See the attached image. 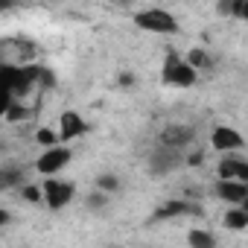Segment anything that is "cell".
I'll list each match as a JSON object with an SVG mask.
<instances>
[{"label": "cell", "mask_w": 248, "mask_h": 248, "mask_svg": "<svg viewBox=\"0 0 248 248\" xmlns=\"http://www.w3.org/2000/svg\"><path fill=\"white\" fill-rule=\"evenodd\" d=\"M164 85H175V88H193L199 79V70H193L187 64V59H181L178 53H167L164 59V70H161Z\"/></svg>", "instance_id": "obj_1"}, {"label": "cell", "mask_w": 248, "mask_h": 248, "mask_svg": "<svg viewBox=\"0 0 248 248\" xmlns=\"http://www.w3.org/2000/svg\"><path fill=\"white\" fill-rule=\"evenodd\" d=\"M135 24L146 32H158V35H175L178 32V21L175 15H170L167 9H143L135 15Z\"/></svg>", "instance_id": "obj_2"}, {"label": "cell", "mask_w": 248, "mask_h": 248, "mask_svg": "<svg viewBox=\"0 0 248 248\" xmlns=\"http://www.w3.org/2000/svg\"><path fill=\"white\" fill-rule=\"evenodd\" d=\"M41 190H44V202H47L50 210H62V207L70 204L73 196H76V187H73L70 181H59V178H47V184H44Z\"/></svg>", "instance_id": "obj_3"}, {"label": "cell", "mask_w": 248, "mask_h": 248, "mask_svg": "<svg viewBox=\"0 0 248 248\" xmlns=\"http://www.w3.org/2000/svg\"><path fill=\"white\" fill-rule=\"evenodd\" d=\"M67 164H70V149L67 146H53V149H44V155L35 161V170L50 178V175L62 172Z\"/></svg>", "instance_id": "obj_4"}, {"label": "cell", "mask_w": 248, "mask_h": 248, "mask_svg": "<svg viewBox=\"0 0 248 248\" xmlns=\"http://www.w3.org/2000/svg\"><path fill=\"white\" fill-rule=\"evenodd\" d=\"M196 132L190 126H167L161 132V146L164 149H175V152H184L190 143H193Z\"/></svg>", "instance_id": "obj_5"}, {"label": "cell", "mask_w": 248, "mask_h": 248, "mask_svg": "<svg viewBox=\"0 0 248 248\" xmlns=\"http://www.w3.org/2000/svg\"><path fill=\"white\" fill-rule=\"evenodd\" d=\"M242 143H245L242 135L231 126H216L213 135H210V146L216 152H233V149H242Z\"/></svg>", "instance_id": "obj_6"}, {"label": "cell", "mask_w": 248, "mask_h": 248, "mask_svg": "<svg viewBox=\"0 0 248 248\" xmlns=\"http://www.w3.org/2000/svg\"><path fill=\"white\" fill-rule=\"evenodd\" d=\"M216 172H219V181H242V184H248V161H242V158H233V155L222 158Z\"/></svg>", "instance_id": "obj_7"}, {"label": "cell", "mask_w": 248, "mask_h": 248, "mask_svg": "<svg viewBox=\"0 0 248 248\" xmlns=\"http://www.w3.org/2000/svg\"><path fill=\"white\" fill-rule=\"evenodd\" d=\"M149 164H152L149 170H152L155 175H164V172H172L175 167H181V164H187V161H184L181 152H175V149H164V146H161V149L149 158Z\"/></svg>", "instance_id": "obj_8"}, {"label": "cell", "mask_w": 248, "mask_h": 248, "mask_svg": "<svg viewBox=\"0 0 248 248\" xmlns=\"http://www.w3.org/2000/svg\"><path fill=\"white\" fill-rule=\"evenodd\" d=\"M85 132H88V123L82 120V114H76V111H64L62 114V126H59V138L62 140H76Z\"/></svg>", "instance_id": "obj_9"}, {"label": "cell", "mask_w": 248, "mask_h": 248, "mask_svg": "<svg viewBox=\"0 0 248 248\" xmlns=\"http://www.w3.org/2000/svg\"><path fill=\"white\" fill-rule=\"evenodd\" d=\"M216 196L228 204H245L248 199V184L242 181H219L216 184Z\"/></svg>", "instance_id": "obj_10"}, {"label": "cell", "mask_w": 248, "mask_h": 248, "mask_svg": "<svg viewBox=\"0 0 248 248\" xmlns=\"http://www.w3.org/2000/svg\"><path fill=\"white\" fill-rule=\"evenodd\" d=\"M184 213H199L190 202H167V204H161L158 210H155V222L158 219H175V216H184Z\"/></svg>", "instance_id": "obj_11"}, {"label": "cell", "mask_w": 248, "mask_h": 248, "mask_svg": "<svg viewBox=\"0 0 248 248\" xmlns=\"http://www.w3.org/2000/svg\"><path fill=\"white\" fill-rule=\"evenodd\" d=\"M187 242H190V248H219L216 245V236L210 231H199V228L187 233Z\"/></svg>", "instance_id": "obj_12"}, {"label": "cell", "mask_w": 248, "mask_h": 248, "mask_svg": "<svg viewBox=\"0 0 248 248\" xmlns=\"http://www.w3.org/2000/svg\"><path fill=\"white\" fill-rule=\"evenodd\" d=\"M222 225L231 228V231H242V228H248V210H228L225 219H222Z\"/></svg>", "instance_id": "obj_13"}, {"label": "cell", "mask_w": 248, "mask_h": 248, "mask_svg": "<svg viewBox=\"0 0 248 248\" xmlns=\"http://www.w3.org/2000/svg\"><path fill=\"white\" fill-rule=\"evenodd\" d=\"M187 64H190L193 70H204V67H210V56H207L204 50H199V47H196V50H190V53H187Z\"/></svg>", "instance_id": "obj_14"}, {"label": "cell", "mask_w": 248, "mask_h": 248, "mask_svg": "<svg viewBox=\"0 0 248 248\" xmlns=\"http://www.w3.org/2000/svg\"><path fill=\"white\" fill-rule=\"evenodd\" d=\"M35 140H38V143H41L44 149H53V146H56V143H59L62 138H59V135H56L53 129H38V132H35Z\"/></svg>", "instance_id": "obj_15"}, {"label": "cell", "mask_w": 248, "mask_h": 248, "mask_svg": "<svg viewBox=\"0 0 248 248\" xmlns=\"http://www.w3.org/2000/svg\"><path fill=\"white\" fill-rule=\"evenodd\" d=\"M96 187H99V193H114V190H120V178L111 175V172H105V175L96 178Z\"/></svg>", "instance_id": "obj_16"}, {"label": "cell", "mask_w": 248, "mask_h": 248, "mask_svg": "<svg viewBox=\"0 0 248 248\" xmlns=\"http://www.w3.org/2000/svg\"><path fill=\"white\" fill-rule=\"evenodd\" d=\"M3 114H6V120H9V123H18V120H27V108H24V105H15V102H12V105H9V108L3 111Z\"/></svg>", "instance_id": "obj_17"}, {"label": "cell", "mask_w": 248, "mask_h": 248, "mask_svg": "<svg viewBox=\"0 0 248 248\" xmlns=\"http://www.w3.org/2000/svg\"><path fill=\"white\" fill-rule=\"evenodd\" d=\"M21 178H24V175H21L18 170H3V175H0V184H3V187H15Z\"/></svg>", "instance_id": "obj_18"}, {"label": "cell", "mask_w": 248, "mask_h": 248, "mask_svg": "<svg viewBox=\"0 0 248 248\" xmlns=\"http://www.w3.org/2000/svg\"><path fill=\"white\" fill-rule=\"evenodd\" d=\"M41 196H44V190H38L35 184H27V187H24V199H27V202H38Z\"/></svg>", "instance_id": "obj_19"}, {"label": "cell", "mask_w": 248, "mask_h": 248, "mask_svg": "<svg viewBox=\"0 0 248 248\" xmlns=\"http://www.w3.org/2000/svg\"><path fill=\"white\" fill-rule=\"evenodd\" d=\"M105 204V196L102 193H91L88 196V207H102Z\"/></svg>", "instance_id": "obj_20"}, {"label": "cell", "mask_w": 248, "mask_h": 248, "mask_svg": "<svg viewBox=\"0 0 248 248\" xmlns=\"http://www.w3.org/2000/svg\"><path fill=\"white\" fill-rule=\"evenodd\" d=\"M41 85H44V88H53V85H56V76H53L47 67L41 70Z\"/></svg>", "instance_id": "obj_21"}, {"label": "cell", "mask_w": 248, "mask_h": 248, "mask_svg": "<svg viewBox=\"0 0 248 248\" xmlns=\"http://www.w3.org/2000/svg\"><path fill=\"white\" fill-rule=\"evenodd\" d=\"M202 164V152H193L190 158H187V167H199Z\"/></svg>", "instance_id": "obj_22"}, {"label": "cell", "mask_w": 248, "mask_h": 248, "mask_svg": "<svg viewBox=\"0 0 248 248\" xmlns=\"http://www.w3.org/2000/svg\"><path fill=\"white\" fill-rule=\"evenodd\" d=\"M242 21H248V0H242V12H239Z\"/></svg>", "instance_id": "obj_23"}, {"label": "cell", "mask_w": 248, "mask_h": 248, "mask_svg": "<svg viewBox=\"0 0 248 248\" xmlns=\"http://www.w3.org/2000/svg\"><path fill=\"white\" fill-rule=\"evenodd\" d=\"M242 210H248V199H245V204H242Z\"/></svg>", "instance_id": "obj_24"}]
</instances>
